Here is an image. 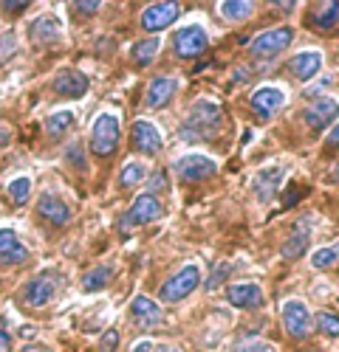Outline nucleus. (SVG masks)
Here are the masks:
<instances>
[{
    "instance_id": "obj_21",
    "label": "nucleus",
    "mask_w": 339,
    "mask_h": 352,
    "mask_svg": "<svg viewBox=\"0 0 339 352\" xmlns=\"http://www.w3.org/2000/svg\"><path fill=\"white\" fill-rule=\"evenodd\" d=\"M130 316H133V321L138 327H153L161 321V307L147 296H136L133 305H130Z\"/></svg>"
},
{
    "instance_id": "obj_34",
    "label": "nucleus",
    "mask_w": 339,
    "mask_h": 352,
    "mask_svg": "<svg viewBox=\"0 0 339 352\" xmlns=\"http://www.w3.org/2000/svg\"><path fill=\"white\" fill-rule=\"evenodd\" d=\"M65 155H68V164L76 166V169H85V166H88V164H85V150H82V144H79V141H71V144H68Z\"/></svg>"
},
{
    "instance_id": "obj_14",
    "label": "nucleus",
    "mask_w": 339,
    "mask_h": 352,
    "mask_svg": "<svg viewBox=\"0 0 339 352\" xmlns=\"http://www.w3.org/2000/svg\"><path fill=\"white\" fill-rule=\"evenodd\" d=\"M54 91L60 96L79 99V96L88 94V76L79 74V71H60L54 76Z\"/></svg>"
},
{
    "instance_id": "obj_42",
    "label": "nucleus",
    "mask_w": 339,
    "mask_h": 352,
    "mask_svg": "<svg viewBox=\"0 0 339 352\" xmlns=\"http://www.w3.org/2000/svg\"><path fill=\"white\" fill-rule=\"evenodd\" d=\"M130 352H153V344L147 341V338H141V341H136L133 344V349Z\"/></svg>"
},
{
    "instance_id": "obj_25",
    "label": "nucleus",
    "mask_w": 339,
    "mask_h": 352,
    "mask_svg": "<svg viewBox=\"0 0 339 352\" xmlns=\"http://www.w3.org/2000/svg\"><path fill=\"white\" fill-rule=\"evenodd\" d=\"M158 45H161V43H158L156 37L136 43V45H133V51H130L133 63H136V65H150V63L156 60V54H158Z\"/></svg>"
},
{
    "instance_id": "obj_37",
    "label": "nucleus",
    "mask_w": 339,
    "mask_h": 352,
    "mask_svg": "<svg viewBox=\"0 0 339 352\" xmlns=\"http://www.w3.org/2000/svg\"><path fill=\"white\" fill-rule=\"evenodd\" d=\"M167 186V175L158 169V172H153V178H150V184H147V192H158V189H164Z\"/></svg>"
},
{
    "instance_id": "obj_28",
    "label": "nucleus",
    "mask_w": 339,
    "mask_h": 352,
    "mask_svg": "<svg viewBox=\"0 0 339 352\" xmlns=\"http://www.w3.org/2000/svg\"><path fill=\"white\" fill-rule=\"evenodd\" d=\"M6 195H9V200L14 203V206H23V203L32 197V181H28L25 175H23V178H14V181L6 186Z\"/></svg>"
},
{
    "instance_id": "obj_47",
    "label": "nucleus",
    "mask_w": 339,
    "mask_h": 352,
    "mask_svg": "<svg viewBox=\"0 0 339 352\" xmlns=\"http://www.w3.org/2000/svg\"><path fill=\"white\" fill-rule=\"evenodd\" d=\"M3 141H6V133H3V130H0V144H3Z\"/></svg>"
},
{
    "instance_id": "obj_1",
    "label": "nucleus",
    "mask_w": 339,
    "mask_h": 352,
    "mask_svg": "<svg viewBox=\"0 0 339 352\" xmlns=\"http://www.w3.org/2000/svg\"><path fill=\"white\" fill-rule=\"evenodd\" d=\"M220 122H223L220 104L204 99V102H198V104L189 110L187 124L181 127V138H184V141H204V138H209V135L218 133Z\"/></svg>"
},
{
    "instance_id": "obj_9",
    "label": "nucleus",
    "mask_w": 339,
    "mask_h": 352,
    "mask_svg": "<svg viewBox=\"0 0 339 352\" xmlns=\"http://www.w3.org/2000/svg\"><path fill=\"white\" fill-rule=\"evenodd\" d=\"M56 276L51 274V271H43V274H37L32 282L25 285V290H23V299H25V305L28 307H45L51 299H54V293H56Z\"/></svg>"
},
{
    "instance_id": "obj_16",
    "label": "nucleus",
    "mask_w": 339,
    "mask_h": 352,
    "mask_svg": "<svg viewBox=\"0 0 339 352\" xmlns=\"http://www.w3.org/2000/svg\"><path fill=\"white\" fill-rule=\"evenodd\" d=\"M28 259V248L20 243V237L12 231V228H0V262H20Z\"/></svg>"
},
{
    "instance_id": "obj_44",
    "label": "nucleus",
    "mask_w": 339,
    "mask_h": 352,
    "mask_svg": "<svg viewBox=\"0 0 339 352\" xmlns=\"http://www.w3.org/2000/svg\"><path fill=\"white\" fill-rule=\"evenodd\" d=\"M76 9L85 12V14H94V12L99 9V3H76Z\"/></svg>"
},
{
    "instance_id": "obj_43",
    "label": "nucleus",
    "mask_w": 339,
    "mask_h": 352,
    "mask_svg": "<svg viewBox=\"0 0 339 352\" xmlns=\"http://www.w3.org/2000/svg\"><path fill=\"white\" fill-rule=\"evenodd\" d=\"M328 146H333V150L339 146V122H336V124H333V130L328 133Z\"/></svg>"
},
{
    "instance_id": "obj_36",
    "label": "nucleus",
    "mask_w": 339,
    "mask_h": 352,
    "mask_svg": "<svg viewBox=\"0 0 339 352\" xmlns=\"http://www.w3.org/2000/svg\"><path fill=\"white\" fill-rule=\"evenodd\" d=\"M229 274V265H218V271H212V276H209V282H207V287L209 290H215L220 282H223V276Z\"/></svg>"
},
{
    "instance_id": "obj_29",
    "label": "nucleus",
    "mask_w": 339,
    "mask_h": 352,
    "mask_svg": "<svg viewBox=\"0 0 339 352\" xmlns=\"http://www.w3.org/2000/svg\"><path fill=\"white\" fill-rule=\"evenodd\" d=\"M220 12L226 20H246L251 14V3H246V0H226V3H220Z\"/></svg>"
},
{
    "instance_id": "obj_4",
    "label": "nucleus",
    "mask_w": 339,
    "mask_h": 352,
    "mask_svg": "<svg viewBox=\"0 0 339 352\" xmlns=\"http://www.w3.org/2000/svg\"><path fill=\"white\" fill-rule=\"evenodd\" d=\"M294 40V32L289 25H282V28H271V32H263L258 34L251 43H249V51L254 56H266V60H271V56L282 54V48H289Z\"/></svg>"
},
{
    "instance_id": "obj_31",
    "label": "nucleus",
    "mask_w": 339,
    "mask_h": 352,
    "mask_svg": "<svg viewBox=\"0 0 339 352\" xmlns=\"http://www.w3.org/2000/svg\"><path fill=\"white\" fill-rule=\"evenodd\" d=\"M145 175H147V169L145 166H141L138 161H130L125 169H122V186H133V184H138L141 178H145Z\"/></svg>"
},
{
    "instance_id": "obj_10",
    "label": "nucleus",
    "mask_w": 339,
    "mask_h": 352,
    "mask_svg": "<svg viewBox=\"0 0 339 352\" xmlns=\"http://www.w3.org/2000/svg\"><path fill=\"white\" fill-rule=\"evenodd\" d=\"M339 116V102L336 99H317V102H311L302 113V119L311 130H325L333 119Z\"/></svg>"
},
{
    "instance_id": "obj_27",
    "label": "nucleus",
    "mask_w": 339,
    "mask_h": 352,
    "mask_svg": "<svg viewBox=\"0 0 339 352\" xmlns=\"http://www.w3.org/2000/svg\"><path fill=\"white\" fill-rule=\"evenodd\" d=\"M311 20H314L317 28H325V32H331V28L339 25V3H325V6H320Z\"/></svg>"
},
{
    "instance_id": "obj_2",
    "label": "nucleus",
    "mask_w": 339,
    "mask_h": 352,
    "mask_svg": "<svg viewBox=\"0 0 339 352\" xmlns=\"http://www.w3.org/2000/svg\"><path fill=\"white\" fill-rule=\"evenodd\" d=\"M119 146V119L113 113H99L91 127V150L96 155H113Z\"/></svg>"
},
{
    "instance_id": "obj_18",
    "label": "nucleus",
    "mask_w": 339,
    "mask_h": 352,
    "mask_svg": "<svg viewBox=\"0 0 339 352\" xmlns=\"http://www.w3.org/2000/svg\"><path fill=\"white\" fill-rule=\"evenodd\" d=\"M322 68V54L320 51H300L294 60H291V74L300 79V82H308L314 79Z\"/></svg>"
},
{
    "instance_id": "obj_32",
    "label": "nucleus",
    "mask_w": 339,
    "mask_h": 352,
    "mask_svg": "<svg viewBox=\"0 0 339 352\" xmlns=\"http://www.w3.org/2000/svg\"><path fill=\"white\" fill-rule=\"evenodd\" d=\"M336 259H339V248H320V251H314V256H311V265L314 268H331Z\"/></svg>"
},
{
    "instance_id": "obj_23",
    "label": "nucleus",
    "mask_w": 339,
    "mask_h": 352,
    "mask_svg": "<svg viewBox=\"0 0 339 352\" xmlns=\"http://www.w3.org/2000/svg\"><path fill=\"white\" fill-rule=\"evenodd\" d=\"M28 32H32V40H37V43H54V40H60V34H63V23L56 17H51V14H43V17H37L32 23Z\"/></svg>"
},
{
    "instance_id": "obj_13",
    "label": "nucleus",
    "mask_w": 339,
    "mask_h": 352,
    "mask_svg": "<svg viewBox=\"0 0 339 352\" xmlns=\"http://www.w3.org/2000/svg\"><path fill=\"white\" fill-rule=\"evenodd\" d=\"M176 17H178V3H153L141 14V25H145V32H161Z\"/></svg>"
},
{
    "instance_id": "obj_38",
    "label": "nucleus",
    "mask_w": 339,
    "mask_h": 352,
    "mask_svg": "<svg viewBox=\"0 0 339 352\" xmlns=\"http://www.w3.org/2000/svg\"><path fill=\"white\" fill-rule=\"evenodd\" d=\"M300 197H302V189H300L297 184H291V186H289V197L282 200V209H291V206H294V203H297Z\"/></svg>"
},
{
    "instance_id": "obj_46",
    "label": "nucleus",
    "mask_w": 339,
    "mask_h": 352,
    "mask_svg": "<svg viewBox=\"0 0 339 352\" xmlns=\"http://www.w3.org/2000/svg\"><path fill=\"white\" fill-rule=\"evenodd\" d=\"M23 352H45V349H34V346H28V349H23Z\"/></svg>"
},
{
    "instance_id": "obj_6",
    "label": "nucleus",
    "mask_w": 339,
    "mask_h": 352,
    "mask_svg": "<svg viewBox=\"0 0 339 352\" xmlns=\"http://www.w3.org/2000/svg\"><path fill=\"white\" fill-rule=\"evenodd\" d=\"M173 43H176V54L184 56V60H189V56H198V54H201L209 45V37H207V28L204 25L192 23V25L178 28Z\"/></svg>"
},
{
    "instance_id": "obj_40",
    "label": "nucleus",
    "mask_w": 339,
    "mask_h": 352,
    "mask_svg": "<svg viewBox=\"0 0 339 352\" xmlns=\"http://www.w3.org/2000/svg\"><path fill=\"white\" fill-rule=\"evenodd\" d=\"M28 6H32V3H28V0H14V3H12V0H6V3H3V9H9V12H23V9H28Z\"/></svg>"
},
{
    "instance_id": "obj_35",
    "label": "nucleus",
    "mask_w": 339,
    "mask_h": 352,
    "mask_svg": "<svg viewBox=\"0 0 339 352\" xmlns=\"http://www.w3.org/2000/svg\"><path fill=\"white\" fill-rule=\"evenodd\" d=\"M116 346H119V333L116 330H107L102 336V341H99V349L102 352H116Z\"/></svg>"
},
{
    "instance_id": "obj_45",
    "label": "nucleus",
    "mask_w": 339,
    "mask_h": 352,
    "mask_svg": "<svg viewBox=\"0 0 339 352\" xmlns=\"http://www.w3.org/2000/svg\"><path fill=\"white\" fill-rule=\"evenodd\" d=\"M153 349H156V352H178L176 346H167V344H161V346H153Z\"/></svg>"
},
{
    "instance_id": "obj_49",
    "label": "nucleus",
    "mask_w": 339,
    "mask_h": 352,
    "mask_svg": "<svg viewBox=\"0 0 339 352\" xmlns=\"http://www.w3.org/2000/svg\"><path fill=\"white\" fill-rule=\"evenodd\" d=\"M305 352H320V349H305Z\"/></svg>"
},
{
    "instance_id": "obj_30",
    "label": "nucleus",
    "mask_w": 339,
    "mask_h": 352,
    "mask_svg": "<svg viewBox=\"0 0 339 352\" xmlns=\"http://www.w3.org/2000/svg\"><path fill=\"white\" fill-rule=\"evenodd\" d=\"M317 327H320V333H325L328 338H336V336H339V316L322 310V313L317 316Z\"/></svg>"
},
{
    "instance_id": "obj_33",
    "label": "nucleus",
    "mask_w": 339,
    "mask_h": 352,
    "mask_svg": "<svg viewBox=\"0 0 339 352\" xmlns=\"http://www.w3.org/2000/svg\"><path fill=\"white\" fill-rule=\"evenodd\" d=\"M235 352H274V346L269 341H260V338H246L235 346Z\"/></svg>"
},
{
    "instance_id": "obj_12",
    "label": "nucleus",
    "mask_w": 339,
    "mask_h": 352,
    "mask_svg": "<svg viewBox=\"0 0 339 352\" xmlns=\"http://www.w3.org/2000/svg\"><path fill=\"white\" fill-rule=\"evenodd\" d=\"M133 146H136L138 153H147V155H156L161 150V133L156 130L153 122L138 119L133 124Z\"/></svg>"
},
{
    "instance_id": "obj_20",
    "label": "nucleus",
    "mask_w": 339,
    "mask_h": 352,
    "mask_svg": "<svg viewBox=\"0 0 339 352\" xmlns=\"http://www.w3.org/2000/svg\"><path fill=\"white\" fill-rule=\"evenodd\" d=\"M176 91H178V79H173V76H156L150 82V87H147V107L167 104L170 99L176 96Z\"/></svg>"
},
{
    "instance_id": "obj_19",
    "label": "nucleus",
    "mask_w": 339,
    "mask_h": 352,
    "mask_svg": "<svg viewBox=\"0 0 339 352\" xmlns=\"http://www.w3.org/2000/svg\"><path fill=\"white\" fill-rule=\"evenodd\" d=\"M37 212H40L43 220H48L54 226H65L71 220V209L56 195H43L40 203H37Z\"/></svg>"
},
{
    "instance_id": "obj_8",
    "label": "nucleus",
    "mask_w": 339,
    "mask_h": 352,
    "mask_svg": "<svg viewBox=\"0 0 339 352\" xmlns=\"http://www.w3.org/2000/svg\"><path fill=\"white\" fill-rule=\"evenodd\" d=\"M280 316H282V327L289 330L291 338H305L311 333V313L302 302L297 299H289L286 305L280 307Z\"/></svg>"
},
{
    "instance_id": "obj_7",
    "label": "nucleus",
    "mask_w": 339,
    "mask_h": 352,
    "mask_svg": "<svg viewBox=\"0 0 339 352\" xmlns=\"http://www.w3.org/2000/svg\"><path fill=\"white\" fill-rule=\"evenodd\" d=\"M215 169H218V166H215V161H212V158L198 155V153L184 155V158H178V161H176V172H178V178H181V181H187V184H198V181L212 178Z\"/></svg>"
},
{
    "instance_id": "obj_5",
    "label": "nucleus",
    "mask_w": 339,
    "mask_h": 352,
    "mask_svg": "<svg viewBox=\"0 0 339 352\" xmlns=\"http://www.w3.org/2000/svg\"><path fill=\"white\" fill-rule=\"evenodd\" d=\"M161 214H164V206L158 203V197L156 195H141V197H136V203L127 209V214L119 226H122V231H127V228H136V226H147V223L158 220Z\"/></svg>"
},
{
    "instance_id": "obj_15",
    "label": "nucleus",
    "mask_w": 339,
    "mask_h": 352,
    "mask_svg": "<svg viewBox=\"0 0 339 352\" xmlns=\"http://www.w3.org/2000/svg\"><path fill=\"white\" fill-rule=\"evenodd\" d=\"M282 104H286V94H282L280 87L266 85V87H258V91L251 94V107L258 110L260 116H271V113H277Z\"/></svg>"
},
{
    "instance_id": "obj_24",
    "label": "nucleus",
    "mask_w": 339,
    "mask_h": 352,
    "mask_svg": "<svg viewBox=\"0 0 339 352\" xmlns=\"http://www.w3.org/2000/svg\"><path fill=\"white\" fill-rule=\"evenodd\" d=\"M110 279H113V268H110V265H96V268H91V271H85V276H82V290H85V293H96V290H102Z\"/></svg>"
},
{
    "instance_id": "obj_11",
    "label": "nucleus",
    "mask_w": 339,
    "mask_h": 352,
    "mask_svg": "<svg viewBox=\"0 0 339 352\" xmlns=\"http://www.w3.org/2000/svg\"><path fill=\"white\" fill-rule=\"evenodd\" d=\"M226 299H229L232 307L240 310H251V307H260L263 305V290L251 282H240V285H229L226 287Z\"/></svg>"
},
{
    "instance_id": "obj_17",
    "label": "nucleus",
    "mask_w": 339,
    "mask_h": 352,
    "mask_svg": "<svg viewBox=\"0 0 339 352\" xmlns=\"http://www.w3.org/2000/svg\"><path fill=\"white\" fill-rule=\"evenodd\" d=\"M282 178H286V172L280 166H269V169H260V175L254 178V192H258V200L260 203H269L274 197V192L280 189Z\"/></svg>"
},
{
    "instance_id": "obj_22",
    "label": "nucleus",
    "mask_w": 339,
    "mask_h": 352,
    "mask_svg": "<svg viewBox=\"0 0 339 352\" xmlns=\"http://www.w3.org/2000/svg\"><path fill=\"white\" fill-rule=\"evenodd\" d=\"M308 234H311V223L308 220H300L291 234H289V240L282 243V256L286 259H297L305 254V245H308Z\"/></svg>"
},
{
    "instance_id": "obj_3",
    "label": "nucleus",
    "mask_w": 339,
    "mask_h": 352,
    "mask_svg": "<svg viewBox=\"0 0 339 352\" xmlns=\"http://www.w3.org/2000/svg\"><path fill=\"white\" fill-rule=\"evenodd\" d=\"M198 282H201V268L198 265H184L178 274H173L164 285H161V302H181L184 296H189V293L198 287Z\"/></svg>"
},
{
    "instance_id": "obj_41",
    "label": "nucleus",
    "mask_w": 339,
    "mask_h": 352,
    "mask_svg": "<svg viewBox=\"0 0 339 352\" xmlns=\"http://www.w3.org/2000/svg\"><path fill=\"white\" fill-rule=\"evenodd\" d=\"M9 349H12V336L0 327V352H9Z\"/></svg>"
},
{
    "instance_id": "obj_48",
    "label": "nucleus",
    "mask_w": 339,
    "mask_h": 352,
    "mask_svg": "<svg viewBox=\"0 0 339 352\" xmlns=\"http://www.w3.org/2000/svg\"><path fill=\"white\" fill-rule=\"evenodd\" d=\"M333 178H336V181H339V164H336V172H333Z\"/></svg>"
},
{
    "instance_id": "obj_26",
    "label": "nucleus",
    "mask_w": 339,
    "mask_h": 352,
    "mask_svg": "<svg viewBox=\"0 0 339 352\" xmlns=\"http://www.w3.org/2000/svg\"><path fill=\"white\" fill-rule=\"evenodd\" d=\"M71 124H74V113H71V110L51 113L48 119H45V130H48V135H54V138H60L63 133H68Z\"/></svg>"
},
{
    "instance_id": "obj_39",
    "label": "nucleus",
    "mask_w": 339,
    "mask_h": 352,
    "mask_svg": "<svg viewBox=\"0 0 339 352\" xmlns=\"http://www.w3.org/2000/svg\"><path fill=\"white\" fill-rule=\"evenodd\" d=\"M14 51V34L9 32V34H3V37H0V60H6V51Z\"/></svg>"
}]
</instances>
